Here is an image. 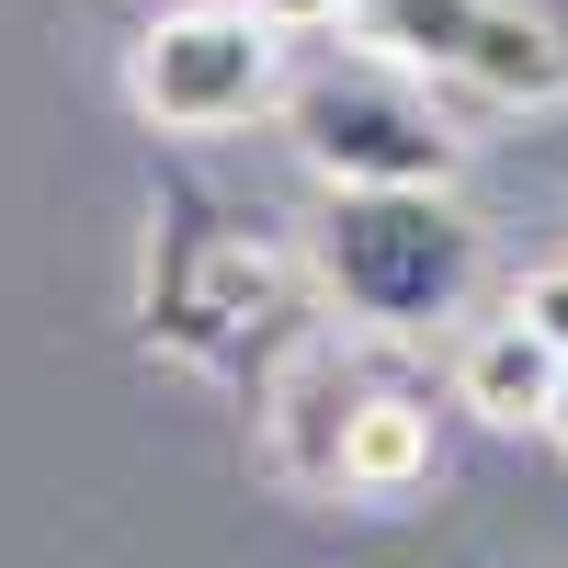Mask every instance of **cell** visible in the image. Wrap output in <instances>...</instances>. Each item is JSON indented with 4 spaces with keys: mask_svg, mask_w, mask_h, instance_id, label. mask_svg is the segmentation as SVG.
<instances>
[{
    "mask_svg": "<svg viewBox=\"0 0 568 568\" xmlns=\"http://www.w3.org/2000/svg\"><path fill=\"white\" fill-rule=\"evenodd\" d=\"M262 23H284V34H307V23H329V12H353V0H251Z\"/></svg>",
    "mask_w": 568,
    "mask_h": 568,
    "instance_id": "52a82bcc",
    "label": "cell"
},
{
    "mask_svg": "<svg viewBox=\"0 0 568 568\" xmlns=\"http://www.w3.org/2000/svg\"><path fill=\"white\" fill-rule=\"evenodd\" d=\"M284 136L329 194H375V182H455V125L409 69H387L375 45L318 58L284 80Z\"/></svg>",
    "mask_w": 568,
    "mask_h": 568,
    "instance_id": "7a4b0ae2",
    "label": "cell"
},
{
    "mask_svg": "<svg viewBox=\"0 0 568 568\" xmlns=\"http://www.w3.org/2000/svg\"><path fill=\"white\" fill-rule=\"evenodd\" d=\"M318 273L329 296L375 329H433L478 296V227L444 182H375V194H329L318 216Z\"/></svg>",
    "mask_w": 568,
    "mask_h": 568,
    "instance_id": "6da1fadb",
    "label": "cell"
},
{
    "mask_svg": "<svg viewBox=\"0 0 568 568\" xmlns=\"http://www.w3.org/2000/svg\"><path fill=\"white\" fill-rule=\"evenodd\" d=\"M375 34H398L420 69H455L500 103H546L568 80V45L511 0H375Z\"/></svg>",
    "mask_w": 568,
    "mask_h": 568,
    "instance_id": "277c9868",
    "label": "cell"
},
{
    "mask_svg": "<svg viewBox=\"0 0 568 568\" xmlns=\"http://www.w3.org/2000/svg\"><path fill=\"white\" fill-rule=\"evenodd\" d=\"M284 23H262L251 0H182L125 45V103L160 136H227L251 114H284Z\"/></svg>",
    "mask_w": 568,
    "mask_h": 568,
    "instance_id": "3957f363",
    "label": "cell"
},
{
    "mask_svg": "<svg viewBox=\"0 0 568 568\" xmlns=\"http://www.w3.org/2000/svg\"><path fill=\"white\" fill-rule=\"evenodd\" d=\"M557 387H568V353L546 342V329H524V318H489L478 342L455 353V398L478 409L489 433H546Z\"/></svg>",
    "mask_w": 568,
    "mask_h": 568,
    "instance_id": "5b68a950",
    "label": "cell"
},
{
    "mask_svg": "<svg viewBox=\"0 0 568 568\" xmlns=\"http://www.w3.org/2000/svg\"><path fill=\"white\" fill-rule=\"evenodd\" d=\"M511 318H524V329H546V342L568 353V262H535L524 284H511Z\"/></svg>",
    "mask_w": 568,
    "mask_h": 568,
    "instance_id": "8992f818",
    "label": "cell"
},
{
    "mask_svg": "<svg viewBox=\"0 0 568 568\" xmlns=\"http://www.w3.org/2000/svg\"><path fill=\"white\" fill-rule=\"evenodd\" d=\"M546 433H557V444H568V387H557V409H546Z\"/></svg>",
    "mask_w": 568,
    "mask_h": 568,
    "instance_id": "ba28073f",
    "label": "cell"
}]
</instances>
